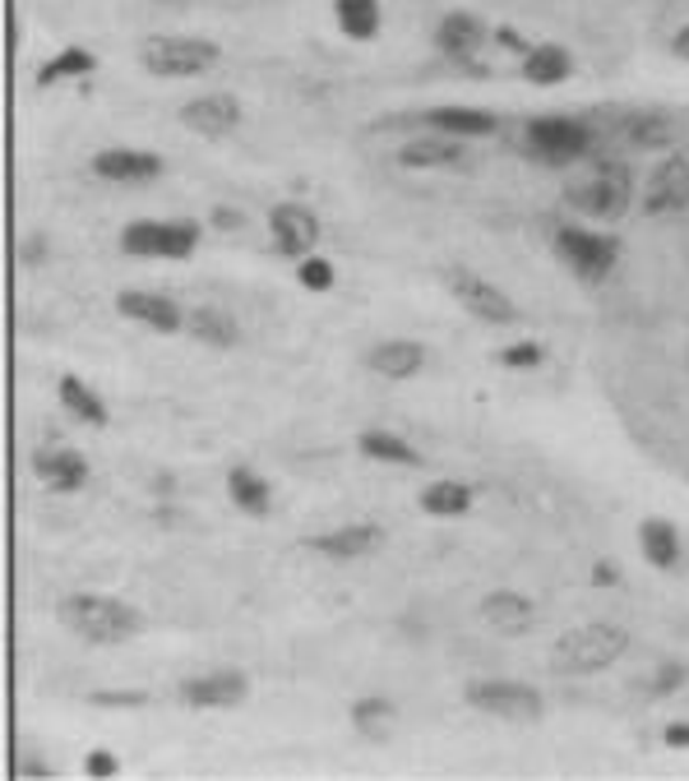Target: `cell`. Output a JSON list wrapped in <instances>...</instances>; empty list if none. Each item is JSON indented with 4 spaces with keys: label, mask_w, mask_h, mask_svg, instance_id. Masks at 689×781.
<instances>
[{
    "label": "cell",
    "mask_w": 689,
    "mask_h": 781,
    "mask_svg": "<svg viewBox=\"0 0 689 781\" xmlns=\"http://www.w3.org/2000/svg\"><path fill=\"white\" fill-rule=\"evenodd\" d=\"M60 624L70 634L88 638V643H121L140 629V615L125 606L116 596H98V592H79V596H65L56 606Z\"/></svg>",
    "instance_id": "obj_1"
},
{
    "label": "cell",
    "mask_w": 689,
    "mask_h": 781,
    "mask_svg": "<svg viewBox=\"0 0 689 781\" xmlns=\"http://www.w3.org/2000/svg\"><path fill=\"white\" fill-rule=\"evenodd\" d=\"M630 647V634L611 620H597V624H579L569 629L560 643H555V666L569 676H592V671H607V666Z\"/></svg>",
    "instance_id": "obj_2"
},
{
    "label": "cell",
    "mask_w": 689,
    "mask_h": 781,
    "mask_svg": "<svg viewBox=\"0 0 689 781\" xmlns=\"http://www.w3.org/2000/svg\"><path fill=\"white\" fill-rule=\"evenodd\" d=\"M199 241L195 222H130L121 245L125 255H140V259H186Z\"/></svg>",
    "instance_id": "obj_3"
},
{
    "label": "cell",
    "mask_w": 689,
    "mask_h": 781,
    "mask_svg": "<svg viewBox=\"0 0 689 781\" xmlns=\"http://www.w3.org/2000/svg\"><path fill=\"white\" fill-rule=\"evenodd\" d=\"M140 60L148 65L158 79H181V75H199L218 60V47L204 37H153L140 52Z\"/></svg>",
    "instance_id": "obj_4"
},
{
    "label": "cell",
    "mask_w": 689,
    "mask_h": 781,
    "mask_svg": "<svg viewBox=\"0 0 689 781\" xmlns=\"http://www.w3.org/2000/svg\"><path fill=\"white\" fill-rule=\"evenodd\" d=\"M468 703L477 712H491L504 722H537L542 717V694L519 680H473L468 684Z\"/></svg>",
    "instance_id": "obj_5"
},
{
    "label": "cell",
    "mask_w": 689,
    "mask_h": 781,
    "mask_svg": "<svg viewBox=\"0 0 689 781\" xmlns=\"http://www.w3.org/2000/svg\"><path fill=\"white\" fill-rule=\"evenodd\" d=\"M569 204L584 217H620L630 204V176L620 167H597L592 176L569 186Z\"/></svg>",
    "instance_id": "obj_6"
},
{
    "label": "cell",
    "mask_w": 689,
    "mask_h": 781,
    "mask_svg": "<svg viewBox=\"0 0 689 781\" xmlns=\"http://www.w3.org/2000/svg\"><path fill=\"white\" fill-rule=\"evenodd\" d=\"M449 292L458 297L463 310H473L481 324H514V320H519L514 301H509L496 282H486V278H477V274L454 269V274H449Z\"/></svg>",
    "instance_id": "obj_7"
},
{
    "label": "cell",
    "mask_w": 689,
    "mask_h": 781,
    "mask_svg": "<svg viewBox=\"0 0 689 781\" xmlns=\"http://www.w3.org/2000/svg\"><path fill=\"white\" fill-rule=\"evenodd\" d=\"M269 227H274V245L287 259H305L320 241V222L305 204H278L269 213Z\"/></svg>",
    "instance_id": "obj_8"
},
{
    "label": "cell",
    "mask_w": 689,
    "mask_h": 781,
    "mask_svg": "<svg viewBox=\"0 0 689 781\" xmlns=\"http://www.w3.org/2000/svg\"><path fill=\"white\" fill-rule=\"evenodd\" d=\"M643 209L648 213H685L689 209V163L685 158H666L653 176L648 190H643Z\"/></svg>",
    "instance_id": "obj_9"
},
{
    "label": "cell",
    "mask_w": 689,
    "mask_h": 781,
    "mask_svg": "<svg viewBox=\"0 0 689 781\" xmlns=\"http://www.w3.org/2000/svg\"><path fill=\"white\" fill-rule=\"evenodd\" d=\"M241 121V102L232 93H213V98H195L181 107V125L195 130V135H204V140H222V135H232Z\"/></svg>",
    "instance_id": "obj_10"
},
{
    "label": "cell",
    "mask_w": 689,
    "mask_h": 781,
    "mask_svg": "<svg viewBox=\"0 0 689 781\" xmlns=\"http://www.w3.org/2000/svg\"><path fill=\"white\" fill-rule=\"evenodd\" d=\"M527 148L546 163H569L588 148V130L579 121H537L527 130Z\"/></svg>",
    "instance_id": "obj_11"
},
{
    "label": "cell",
    "mask_w": 689,
    "mask_h": 781,
    "mask_svg": "<svg viewBox=\"0 0 689 781\" xmlns=\"http://www.w3.org/2000/svg\"><path fill=\"white\" fill-rule=\"evenodd\" d=\"M93 171L111 186H140V181H153L163 171V163L140 148H102L93 158Z\"/></svg>",
    "instance_id": "obj_12"
},
{
    "label": "cell",
    "mask_w": 689,
    "mask_h": 781,
    "mask_svg": "<svg viewBox=\"0 0 689 781\" xmlns=\"http://www.w3.org/2000/svg\"><path fill=\"white\" fill-rule=\"evenodd\" d=\"M246 694H251V680L241 671H213L181 689V699L190 707H236V703H246Z\"/></svg>",
    "instance_id": "obj_13"
},
{
    "label": "cell",
    "mask_w": 689,
    "mask_h": 781,
    "mask_svg": "<svg viewBox=\"0 0 689 781\" xmlns=\"http://www.w3.org/2000/svg\"><path fill=\"white\" fill-rule=\"evenodd\" d=\"M560 250L584 278H602L615 259V245L607 236H592V232H560Z\"/></svg>",
    "instance_id": "obj_14"
},
{
    "label": "cell",
    "mask_w": 689,
    "mask_h": 781,
    "mask_svg": "<svg viewBox=\"0 0 689 781\" xmlns=\"http://www.w3.org/2000/svg\"><path fill=\"white\" fill-rule=\"evenodd\" d=\"M380 542H385L380 527L352 523V527H338V532H324V537H310V550L333 555V560H362V555H370Z\"/></svg>",
    "instance_id": "obj_15"
},
{
    "label": "cell",
    "mask_w": 689,
    "mask_h": 781,
    "mask_svg": "<svg viewBox=\"0 0 689 781\" xmlns=\"http://www.w3.org/2000/svg\"><path fill=\"white\" fill-rule=\"evenodd\" d=\"M121 315L125 320H140V324L158 328V333H176V328L186 324L181 305H176L171 297H153V292H121Z\"/></svg>",
    "instance_id": "obj_16"
},
{
    "label": "cell",
    "mask_w": 689,
    "mask_h": 781,
    "mask_svg": "<svg viewBox=\"0 0 689 781\" xmlns=\"http://www.w3.org/2000/svg\"><path fill=\"white\" fill-rule=\"evenodd\" d=\"M366 366L385 379H412L421 366H426V347L421 343H380L366 356Z\"/></svg>",
    "instance_id": "obj_17"
},
{
    "label": "cell",
    "mask_w": 689,
    "mask_h": 781,
    "mask_svg": "<svg viewBox=\"0 0 689 781\" xmlns=\"http://www.w3.org/2000/svg\"><path fill=\"white\" fill-rule=\"evenodd\" d=\"M481 620L500 634H523L532 624V601L519 596V592H491L481 601Z\"/></svg>",
    "instance_id": "obj_18"
},
{
    "label": "cell",
    "mask_w": 689,
    "mask_h": 781,
    "mask_svg": "<svg viewBox=\"0 0 689 781\" xmlns=\"http://www.w3.org/2000/svg\"><path fill=\"white\" fill-rule=\"evenodd\" d=\"M421 509H426L431 518H463V513L473 509V490L463 481H435L421 490Z\"/></svg>",
    "instance_id": "obj_19"
},
{
    "label": "cell",
    "mask_w": 689,
    "mask_h": 781,
    "mask_svg": "<svg viewBox=\"0 0 689 781\" xmlns=\"http://www.w3.org/2000/svg\"><path fill=\"white\" fill-rule=\"evenodd\" d=\"M352 726H357V730L366 735V740L385 745L389 735L398 730V707L385 703V699H362L357 707H352Z\"/></svg>",
    "instance_id": "obj_20"
},
{
    "label": "cell",
    "mask_w": 689,
    "mask_h": 781,
    "mask_svg": "<svg viewBox=\"0 0 689 781\" xmlns=\"http://www.w3.org/2000/svg\"><path fill=\"white\" fill-rule=\"evenodd\" d=\"M37 472L56 490H75V486L88 481V462L75 449H47V454H37Z\"/></svg>",
    "instance_id": "obj_21"
},
{
    "label": "cell",
    "mask_w": 689,
    "mask_h": 781,
    "mask_svg": "<svg viewBox=\"0 0 689 781\" xmlns=\"http://www.w3.org/2000/svg\"><path fill=\"white\" fill-rule=\"evenodd\" d=\"M435 42H440L444 56H473V52L481 47V24H477L473 14H449V19L440 24Z\"/></svg>",
    "instance_id": "obj_22"
},
{
    "label": "cell",
    "mask_w": 689,
    "mask_h": 781,
    "mask_svg": "<svg viewBox=\"0 0 689 781\" xmlns=\"http://www.w3.org/2000/svg\"><path fill=\"white\" fill-rule=\"evenodd\" d=\"M60 403L70 408L79 421H88V426H107V408H102V398L84 384V379H75V375H65L60 379Z\"/></svg>",
    "instance_id": "obj_23"
},
{
    "label": "cell",
    "mask_w": 689,
    "mask_h": 781,
    "mask_svg": "<svg viewBox=\"0 0 689 781\" xmlns=\"http://www.w3.org/2000/svg\"><path fill=\"white\" fill-rule=\"evenodd\" d=\"M431 125L449 130V135H491L496 116L491 111H473V107H444V111H431Z\"/></svg>",
    "instance_id": "obj_24"
},
{
    "label": "cell",
    "mask_w": 689,
    "mask_h": 781,
    "mask_svg": "<svg viewBox=\"0 0 689 781\" xmlns=\"http://www.w3.org/2000/svg\"><path fill=\"white\" fill-rule=\"evenodd\" d=\"M338 24L347 37H375L380 33V0H338Z\"/></svg>",
    "instance_id": "obj_25"
},
{
    "label": "cell",
    "mask_w": 689,
    "mask_h": 781,
    "mask_svg": "<svg viewBox=\"0 0 689 781\" xmlns=\"http://www.w3.org/2000/svg\"><path fill=\"white\" fill-rule=\"evenodd\" d=\"M523 75L532 83H560V79H569V52L565 47H532L523 60Z\"/></svg>",
    "instance_id": "obj_26"
},
{
    "label": "cell",
    "mask_w": 689,
    "mask_h": 781,
    "mask_svg": "<svg viewBox=\"0 0 689 781\" xmlns=\"http://www.w3.org/2000/svg\"><path fill=\"white\" fill-rule=\"evenodd\" d=\"M638 542H643V555H648V560H653L657 569H671V565L680 560V542H676V532L666 527V523H657V518L643 523Z\"/></svg>",
    "instance_id": "obj_27"
},
{
    "label": "cell",
    "mask_w": 689,
    "mask_h": 781,
    "mask_svg": "<svg viewBox=\"0 0 689 781\" xmlns=\"http://www.w3.org/2000/svg\"><path fill=\"white\" fill-rule=\"evenodd\" d=\"M186 328L195 333L199 343H213V347H232L236 343V324L222 315V310H195V315H186Z\"/></svg>",
    "instance_id": "obj_28"
},
{
    "label": "cell",
    "mask_w": 689,
    "mask_h": 781,
    "mask_svg": "<svg viewBox=\"0 0 689 781\" xmlns=\"http://www.w3.org/2000/svg\"><path fill=\"white\" fill-rule=\"evenodd\" d=\"M227 490H232L236 509H246V513H269V486H264V477L246 472V467H232Z\"/></svg>",
    "instance_id": "obj_29"
},
{
    "label": "cell",
    "mask_w": 689,
    "mask_h": 781,
    "mask_svg": "<svg viewBox=\"0 0 689 781\" xmlns=\"http://www.w3.org/2000/svg\"><path fill=\"white\" fill-rule=\"evenodd\" d=\"M93 70V56H88L84 47H65L56 60H47L37 70V83H56V79H70V75H88Z\"/></svg>",
    "instance_id": "obj_30"
},
{
    "label": "cell",
    "mask_w": 689,
    "mask_h": 781,
    "mask_svg": "<svg viewBox=\"0 0 689 781\" xmlns=\"http://www.w3.org/2000/svg\"><path fill=\"white\" fill-rule=\"evenodd\" d=\"M362 454L366 458H380V462H416V454L398 435H389V431H366L362 435Z\"/></svg>",
    "instance_id": "obj_31"
},
{
    "label": "cell",
    "mask_w": 689,
    "mask_h": 781,
    "mask_svg": "<svg viewBox=\"0 0 689 781\" xmlns=\"http://www.w3.org/2000/svg\"><path fill=\"white\" fill-rule=\"evenodd\" d=\"M454 158H458V148L454 144H435V140H416V144H408L403 153H398V163L403 167H444Z\"/></svg>",
    "instance_id": "obj_32"
},
{
    "label": "cell",
    "mask_w": 689,
    "mask_h": 781,
    "mask_svg": "<svg viewBox=\"0 0 689 781\" xmlns=\"http://www.w3.org/2000/svg\"><path fill=\"white\" fill-rule=\"evenodd\" d=\"M301 282L310 287V292H324V287L333 282V269L324 259H301Z\"/></svg>",
    "instance_id": "obj_33"
},
{
    "label": "cell",
    "mask_w": 689,
    "mask_h": 781,
    "mask_svg": "<svg viewBox=\"0 0 689 781\" xmlns=\"http://www.w3.org/2000/svg\"><path fill=\"white\" fill-rule=\"evenodd\" d=\"M500 361H504V366H519V370H527V366H537V361H542V352L532 347V343H519V347H504V352H500Z\"/></svg>",
    "instance_id": "obj_34"
},
{
    "label": "cell",
    "mask_w": 689,
    "mask_h": 781,
    "mask_svg": "<svg viewBox=\"0 0 689 781\" xmlns=\"http://www.w3.org/2000/svg\"><path fill=\"white\" fill-rule=\"evenodd\" d=\"M116 772V758L111 754H88V777H111Z\"/></svg>",
    "instance_id": "obj_35"
},
{
    "label": "cell",
    "mask_w": 689,
    "mask_h": 781,
    "mask_svg": "<svg viewBox=\"0 0 689 781\" xmlns=\"http://www.w3.org/2000/svg\"><path fill=\"white\" fill-rule=\"evenodd\" d=\"M666 740L676 749H689V726H666Z\"/></svg>",
    "instance_id": "obj_36"
},
{
    "label": "cell",
    "mask_w": 689,
    "mask_h": 781,
    "mask_svg": "<svg viewBox=\"0 0 689 781\" xmlns=\"http://www.w3.org/2000/svg\"><path fill=\"white\" fill-rule=\"evenodd\" d=\"M671 47H676V56H680V60H689V24L676 33V42H671Z\"/></svg>",
    "instance_id": "obj_37"
}]
</instances>
